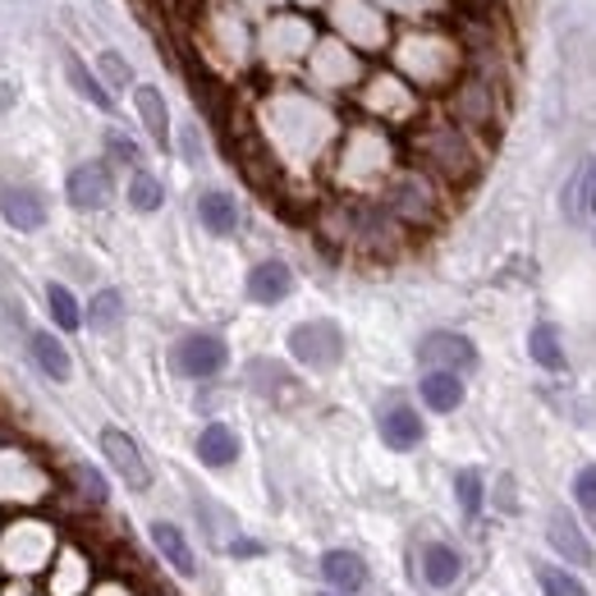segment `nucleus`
Instances as JSON below:
<instances>
[{
    "label": "nucleus",
    "mask_w": 596,
    "mask_h": 596,
    "mask_svg": "<svg viewBox=\"0 0 596 596\" xmlns=\"http://www.w3.org/2000/svg\"><path fill=\"white\" fill-rule=\"evenodd\" d=\"M290 354L303 363V367H317V372H331L339 358H344V335L335 322H303L290 331Z\"/></svg>",
    "instance_id": "nucleus-1"
},
{
    "label": "nucleus",
    "mask_w": 596,
    "mask_h": 596,
    "mask_svg": "<svg viewBox=\"0 0 596 596\" xmlns=\"http://www.w3.org/2000/svg\"><path fill=\"white\" fill-rule=\"evenodd\" d=\"M102 454H106V463L115 468V473L124 478V487H134V491L151 487V468H147L143 450L134 446V436H124L119 427H106L102 431Z\"/></svg>",
    "instance_id": "nucleus-2"
},
{
    "label": "nucleus",
    "mask_w": 596,
    "mask_h": 596,
    "mask_svg": "<svg viewBox=\"0 0 596 596\" xmlns=\"http://www.w3.org/2000/svg\"><path fill=\"white\" fill-rule=\"evenodd\" d=\"M418 358L422 363H436V372H468V367H478V349H473V339H463L454 331H431L422 344H418Z\"/></svg>",
    "instance_id": "nucleus-3"
},
{
    "label": "nucleus",
    "mask_w": 596,
    "mask_h": 596,
    "mask_svg": "<svg viewBox=\"0 0 596 596\" xmlns=\"http://www.w3.org/2000/svg\"><path fill=\"white\" fill-rule=\"evenodd\" d=\"M226 358H230V354H226V344L216 339V335H188V339L175 344V367H179L184 376H198V381H202V376L221 372Z\"/></svg>",
    "instance_id": "nucleus-4"
},
{
    "label": "nucleus",
    "mask_w": 596,
    "mask_h": 596,
    "mask_svg": "<svg viewBox=\"0 0 596 596\" xmlns=\"http://www.w3.org/2000/svg\"><path fill=\"white\" fill-rule=\"evenodd\" d=\"M0 216H6L14 230H42L46 226V198L28 184H6V194H0Z\"/></svg>",
    "instance_id": "nucleus-5"
},
{
    "label": "nucleus",
    "mask_w": 596,
    "mask_h": 596,
    "mask_svg": "<svg viewBox=\"0 0 596 596\" xmlns=\"http://www.w3.org/2000/svg\"><path fill=\"white\" fill-rule=\"evenodd\" d=\"M70 202L74 207H83V211H97V207H106L111 202V194H115V188H111V170L106 166H97V161H92V166H79L74 175H70Z\"/></svg>",
    "instance_id": "nucleus-6"
},
{
    "label": "nucleus",
    "mask_w": 596,
    "mask_h": 596,
    "mask_svg": "<svg viewBox=\"0 0 596 596\" xmlns=\"http://www.w3.org/2000/svg\"><path fill=\"white\" fill-rule=\"evenodd\" d=\"M546 532H551V546H555L564 560H574L578 569H592V564H596V551H592V542L583 537V527H578L569 514H564V510H555V514H551Z\"/></svg>",
    "instance_id": "nucleus-7"
},
{
    "label": "nucleus",
    "mask_w": 596,
    "mask_h": 596,
    "mask_svg": "<svg viewBox=\"0 0 596 596\" xmlns=\"http://www.w3.org/2000/svg\"><path fill=\"white\" fill-rule=\"evenodd\" d=\"M322 578L331 583V592L354 596V592H363V583H367V564H363V555H354V551H326V555H322Z\"/></svg>",
    "instance_id": "nucleus-8"
},
{
    "label": "nucleus",
    "mask_w": 596,
    "mask_h": 596,
    "mask_svg": "<svg viewBox=\"0 0 596 596\" xmlns=\"http://www.w3.org/2000/svg\"><path fill=\"white\" fill-rule=\"evenodd\" d=\"M290 290H294V275L285 262H262L248 275V299L253 303H280V299H290Z\"/></svg>",
    "instance_id": "nucleus-9"
},
{
    "label": "nucleus",
    "mask_w": 596,
    "mask_h": 596,
    "mask_svg": "<svg viewBox=\"0 0 596 596\" xmlns=\"http://www.w3.org/2000/svg\"><path fill=\"white\" fill-rule=\"evenodd\" d=\"M381 441L390 450H414L422 441V418L409 409V404H395V409L381 414Z\"/></svg>",
    "instance_id": "nucleus-10"
},
{
    "label": "nucleus",
    "mask_w": 596,
    "mask_h": 596,
    "mask_svg": "<svg viewBox=\"0 0 596 596\" xmlns=\"http://www.w3.org/2000/svg\"><path fill=\"white\" fill-rule=\"evenodd\" d=\"M459 574H463V560H459L454 546H446V542H427L422 546V578L431 587H454Z\"/></svg>",
    "instance_id": "nucleus-11"
},
{
    "label": "nucleus",
    "mask_w": 596,
    "mask_h": 596,
    "mask_svg": "<svg viewBox=\"0 0 596 596\" xmlns=\"http://www.w3.org/2000/svg\"><path fill=\"white\" fill-rule=\"evenodd\" d=\"M418 390H422V404H427V409H436V414H454L463 404V381L454 372H427Z\"/></svg>",
    "instance_id": "nucleus-12"
},
{
    "label": "nucleus",
    "mask_w": 596,
    "mask_h": 596,
    "mask_svg": "<svg viewBox=\"0 0 596 596\" xmlns=\"http://www.w3.org/2000/svg\"><path fill=\"white\" fill-rule=\"evenodd\" d=\"M134 102H138V115L147 124V134L156 138V147H170V111L161 102V92L143 83V87H134Z\"/></svg>",
    "instance_id": "nucleus-13"
},
{
    "label": "nucleus",
    "mask_w": 596,
    "mask_h": 596,
    "mask_svg": "<svg viewBox=\"0 0 596 596\" xmlns=\"http://www.w3.org/2000/svg\"><path fill=\"white\" fill-rule=\"evenodd\" d=\"M234 454H239V436H234L226 422L202 427V436H198V459H202V463L226 468V463H234Z\"/></svg>",
    "instance_id": "nucleus-14"
},
{
    "label": "nucleus",
    "mask_w": 596,
    "mask_h": 596,
    "mask_svg": "<svg viewBox=\"0 0 596 596\" xmlns=\"http://www.w3.org/2000/svg\"><path fill=\"white\" fill-rule=\"evenodd\" d=\"M151 542H156V551L175 564V574H194L198 569V560H194V551H188L184 532L175 523H151Z\"/></svg>",
    "instance_id": "nucleus-15"
},
{
    "label": "nucleus",
    "mask_w": 596,
    "mask_h": 596,
    "mask_svg": "<svg viewBox=\"0 0 596 596\" xmlns=\"http://www.w3.org/2000/svg\"><path fill=\"white\" fill-rule=\"evenodd\" d=\"M33 358H38V367L51 376V381H70V372H74L70 349H65V344H60L51 331H38V335H33Z\"/></svg>",
    "instance_id": "nucleus-16"
},
{
    "label": "nucleus",
    "mask_w": 596,
    "mask_h": 596,
    "mask_svg": "<svg viewBox=\"0 0 596 596\" xmlns=\"http://www.w3.org/2000/svg\"><path fill=\"white\" fill-rule=\"evenodd\" d=\"M198 216H202V226L211 234H234V226H239V207H234L230 194H202Z\"/></svg>",
    "instance_id": "nucleus-17"
},
{
    "label": "nucleus",
    "mask_w": 596,
    "mask_h": 596,
    "mask_svg": "<svg viewBox=\"0 0 596 596\" xmlns=\"http://www.w3.org/2000/svg\"><path fill=\"white\" fill-rule=\"evenodd\" d=\"M527 349H532V363L546 367V372H564V349H560V331L551 322L542 326H532L527 335Z\"/></svg>",
    "instance_id": "nucleus-18"
},
{
    "label": "nucleus",
    "mask_w": 596,
    "mask_h": 596,
    "mask_svg": "<svg viewBox=\"0 0 596 596\" xmlns=\"http://www.w3.org/2000/svg\"><path fill=\"white\" fill-rule=\"evenodd\" d=\"M119 317H124V299L115 290H102L97 299H92V307H87V326L92 331H115Z\"/></svg>",
    "instance_id": "nucleus-19"
},
{
    "label": "nucleus",
    "mask_w": 596,
    "mask_h": 596,
    "mask_svg": "<svg viewBox=\"0 0 596 596\" xmlns=\"http://www.w3.org/2000/svg\"><path fill=\"white\" fill-rule=\"evenodd\" d=\"M46 303H51V317H55L60 331H79L83 312H79V303H74V294H70L65 285H51V290H46Z\"/></svg>",
    "instance_id": "nucleus-20"
},
{
    "label": "nucleus",
    "mask_w": 596,
    "mask_h": 596,
    "mask_svg": "<svg viewBox=\"0 0 596 596\" xmlns=\"http://www.w3.org/2000/svg\"><path fill=\"white\" fill-rule=\"evenodd\" d=\"M537 587H542V596H587V587L574 574L555 569V564H542L537 569Z\"/></svg>",
    "instance_id": "nucleus-21"
},
{
    "label": "nucleus",
    "mask_w": 596,
    "mask_h": 596,
    "mask_svg": "<svg viewBox=\"0 0 596 596\" xmlns=\"http://www.w3.org/2000/svg\"><path fill=\"white\" fill-rule=\"evenodd\" d=\"M161 179H151L147 170H134V179H129V202L138 207V211H156L161 207Z\"/></svg>",
    "instance_id": "nucleus-22"
},
{
    "label": "nucleus",
    "mask_w": 596,
    "mask_h": 596,
    "mask_svg": "<svg viewBox=\"0 0 596 596\" xmlns=\"http://www.w3.org/2000/svg\"><path fill=\"white\" fill-rule=\"evenodd\" d=\"M454 495H459V510L473 519L482 510V478L473 473V468H463V473L454 478Z\"/></svg>",
    "instance_id": "nucleus-23"
},
{
    "label": "nucleus",
    "mask_w": 596,
    "mask_h": 596,
    "mask_svg": "<svg viewBox=\"0 0 596 596\" xmlns=\"http://www.w3.org/2000/svg\"><path fill=\"white\" fill-rule=\"evenodd\" d=\"M70 83H74V87L83 92V97H87L92 106H102V111H111V97H106V87H102L97 79H92V74H87L83 65H79V60H74V55H70Z\"/></svg>",
    "instance_id": "nucleus-24"
},
{
    "label": "nucleus",
    "mask_w": 596,
    "mask_h": 596,
    "mask_svg": "<svg viewBox=\"0 0 596 596\" xmlns=\"http://www.w3.org/2000/svg\"><path fill=\"white\" fill-rule=\"evenodd\" d=\"M574 500H578V510L587 514V523L596 527V463H587L583 473L574 478Z\"/></svg>",
    "instance_id": "nucleus-25"
},
{
    "label": "nucleus",
    "mask_w": 596,
    "mask_h": 596,
    "mask_svg": "<svg viewBox=\"0 0 596 596\" xmlns=\"http://www.w3.org/2000/svg\"><path fill=\"white\" fill-rule=\"evenodd\" d=\"M102 70H106V74H111V83H119V87H124V83H134V70L124 65V60H119L115 51H102Z\"/></svg>",
    "instance_id": "nucleus-26"
},
{
    "label": "nucleus",
    "mask_w": 596,
    "mask_h": 596,
    "mask_svg": "<svg viewBox=\"0 0 596 596\" xmlns=\"http://www.w3.org/2000/svg\"><path fill=\"white\" fill-rule=\"evenodd\" d=\"M111 156H119V161H129V166H138V147H134L129 138H119V134H111Z\"/></svg>",
    "instance_id": "nucleus-27"
},
{
    "label": "nucleus",
    "mask_w": 596,
    "mask_h": 596,
    "mask_svg": "<svg viewBox=\"0 0 596 596\" xmlns=\"http://www.w3.org/2000/svg\"><path fill=\"white\" fill-rule=\"evenodd\" d=\"M79 478H83V487L92 491V500H97V505H102V500H106V482H102L97 473H92V468H79Z\"/></svg>",
    "instance_id": "nucleus-28"
},
{
    "label": "nucleus",
    "mask_w": 596,
    "mask_h": 596,
    "mask_svg": "<svg viewBox=\"0 0 596 596\" xmlns=\"http://www.w3.org/2000/svg\"><path fill=\"white\" fill-rule=\"evenodd\" d=\"M587 211H596V166H592V194H587Z\"/></svg>",
    "instance_id": "nucleus-29"
},
{
    "label": "nucleus",
    "mask_w": 596,
    "mask_h": 596,
    "mask_svg": "<svg viewBox=\"0 0 596 596\" xmlns=\"http://www.w3.org/2000/svg\"><path fill=\"white\" fill-rule=\"evenodd\" d=\"M322 596H344V592H322Z\"/></svg>",
    "instance_id": "nucleus-30"
}]
</instances>
